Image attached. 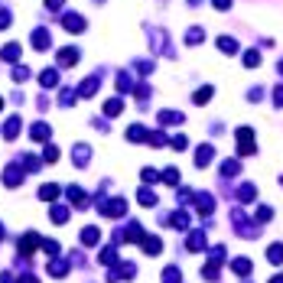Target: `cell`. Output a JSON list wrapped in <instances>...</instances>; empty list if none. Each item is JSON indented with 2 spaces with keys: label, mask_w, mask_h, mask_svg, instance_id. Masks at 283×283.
Listing matches in <instances>:
<instances>
[{
  "label": "cell",
  "mask_w": 283,
  "mask_h": 283,
  "mask_svg": "<svg viewBox=\"0 0 283 283\" xmlns=\"http://www.w3.org/2000/svg\"><path fill=\"white\" fill-rule=\"evenodd\" d=\"M39 85H43V88H55V85H59V72H55V68H46L43 75H39Z\"/></svg>",
  "instance_id": "obj_19"
},
{
  "label": "cell",
  "mask_w": 283,
  "mask_h": 283,
  "mask_svg": "<svg viewBox=\"0 0 283 283\" xmlns=\"http://www.w3.org/2000/svg\"><path fill=\"white\" fill-rule=\"evenodd\" d=\"M202 39H205V30H202V26H192V30L185 33V43H189V46H199Z\"/></svg>",
  "instance_id": "obj_25"
},
{
  "label": "cell",
  "mask_w": 283,
  "mask_h": 283,
  "mask_svg": "<svg viewBox=\"0 0 283 283\" xmlns=\"http://www.w3.org/2000/svg\"><path fill=\"white\" fill-rule=\"evenodd\" d=\"M72 156H75V166H88V156H91L88 143H78L75 150H72Z\"/></svg>",
  "instance_id": "obj_15"
},
{
  "label": "cell",
  "mask_w": 283,
  "mask_h": 283,
  "mask_svg": "<svg viewBox=\"0 0 283 283\" xmlns=\"http://www.w3.org/2000/svg\"><path fill=\"white\" fill-rule=\"evenodd\" d=\"M49 43H52V39H49V33H46V30H36V33H33V49H39V52H43V49H49Z\"/></svg>",
  "instance_id": "obj_18"
},
{
  "label": "cell",
  "mask_w": 283,
  "mask_h": 283,
  "mask_svg": "<svg viewBox=\"0 0 283 283\" xmlns=\"http://www.w3.org/2000/svg\"><path fill=\"white\" fill-rule=\"evenodd\" d=\"M277 68H280V75H283V59H280V66H277Z\"/></svg>",
  "instance_id": "obj_60"
},
{
  "label": "cell",
  "mask_w": 283,
  "mask_h": 283,
  "mask_svg": "<svg viewBox=\"0 0 283 283\" xmlns=\"http://www.w3.org/2000/svg\"><path fill=\"white\" fill-rule=\"evenodd\" d=\"M147 133H150V131H147L143 124H131V127H127V140H131V143H143V140H147Z\"/></svg>",
  "instance_id": "obj_13"
},
{
  "label": "cell",
  "mask_w": 283,
  "mask_h": 283,
  "mask_svg": "<svg viewBox=\"0 0 283 283\" xmlns=\"http://www.w3.org/2000/svg\"><path fill=\"white\" fill-rule=\"evenodd\" d=\"M68 199H72L78 208H85V205H88V196L82 192V189H78V185H68Z\"/></svg>",
  "instance_id": "obj_24"
},
{
  "label": "cell",
  "mask_w": 283,
  "mask_h": 283,
  "mask_svg": "<svg viewBox=\"0 0 283 283\" xmlns=\"http://www.w3.org/2000/svg\"><path fill=\"white\" fill-rule=\"evenodd\" d=\"M169 221H173V225H176L179 231H185V228H189V215H185V212H176V215L169 218Z\"/></svg>",
  "instance_id": "obj_39"
},
{
  "label": "cell",
  "mask_w": 283,
  "mask_h": 283,
  "mask_svg": "<svg viewBox=\"0 0 283 283\" xmlns=\"http://www.w3.org/2000/svg\"><path fill=\"white\" fill-rule=\"evenodd\" d=\"M98 241H101L98 228H85V231H82V244H98Z\"/></svg>",
  "instance_id": "obj_34"
},
{
  "label": "cell",
  "mask_w": 283,
  "mask_h": 283,
  "mask_svg": "<svg viewBox=\"0 0 283 283\" xmlns=\"http://www.w3.org/2000/svg\"><path fill=\"white\" fill-rule=\"evenodd\" d=\"M212 160H215V147H208V143H202V147L196 150V166H199V169H205V166L212 163Z\"/></svg>",
  "instance_id": "obj_8"
},
{
  "label": "cell",
  "mask_w": 283,
  "mask_h": 283,
  "mask_svg": "<svg viewBox=\"0 0 283 283\" xmlns=\"http://www.w3.org/2000/svg\"><path fill=\"white\" fill-rule=\"evenodd\" d=\"M215 10H231V0H212Z\"/></svg>",
  "instance_id": "obj_53"
},
{
  "label": "cell",
  "mask_w": 283,
  "mask_h": 283,
  "mask_svg": "<svg viewBox=\"0 0 283 283\" xmlns=\"http://www.w3.org/2000/svg\"><path fill=\"white\" fill-rule=\"evenodd\" d=\"M59 160V150L55 147H46V163H55Z\"/></svg>",
  "instance_id": "obj_51"
},
{
  "label": "cell",
  "mask_w": 283,
  "mask_h": 283,
  "mask_svg": "<svg viewBox=\"0 0 283 283\" xmlns=\"http://www.w3.org/2000/svg\"><path fill=\"white\" fill-rule=\"evenodd\" d=\"M137 202H140V205H156V192H153V189H147V185H143L140 192H137Z\"/></svg>",
  "instance_id": "obj_27"
},
{
  "label": "cell",
  "mask_w": 283,
  "mask_h": 283,
  "mask_svg": "<svg viewBox=\"0 0 283 283\" xmlns=\"http://www.w3.org/2000/svg\"><path fill=\"white\" fill-rule=\"evenodd\" d=\"M241 62H244V68H257L261 66V52L257 49H248V52L241 55Z\"/></svg>",
  "instance_id": "obj_22"
},
{
  "label": "cell",
  "mask_w": 283,
  "mask_h": 283,
  "mask_svg": "<svg viewBox=\"0 0 283 283\" xmlns=\"http://www.w3.org/2000/svg\"><path fill=\"white\" fill-rule=\"evenodd\" d=\"M101 264H114V248H104V250H101Z\"/></svg>",
  "instance_id": "obj_48"
},
{
  "label": "cell",
  "mask_w": 283,
  "mask_h": 283,
  "mask_svg": "<svg viewBox=\"0 0 283 283\" xmlns=\"http://www.w3.org/2000/svg\"><path fill=\"white\" fill-rule=\"evenodd\" d=\"M137 98L147 101V98H150V88H147V85H137Z\"/></svg>",
  "instance_id": "obj_56"
},
{
  "label": "cell",
  "mask_w": 283,
  "mask_h": 283,
  "mask_svg": "<svg viewBox=\"0 0 283 283\" xmlns=\"http://www.w3.org/2000/svg\"><path fill=\"white\" fill-rule=\"evenodd\" d=\"M147 36H150V43L156 52H163V55H173V46H169V39H166L163 30H153V26H147Z\"/></svg>",
  "instance_id": "obj_3"
},
{
  "label": "cell",
  "mask_w": 283,
  "mask_h": 283,
  "mask_svg": "<svg viewBox=\"0 0 283 283\" xmlns=\"http://www.w3.org/2000/svg\"><path fill=\"white\" fill-rule=\"evenodd\" d=\"M254 218H257V225H264V221H270V218H273V208L270 205H261L257 212H254Z\"/></svg>",
  "instance_id": "obj_37"
},
{
  "label": "cell",
  "mask_w": 283,
  "mask_h": 283,
  "mask_svg": "<svg viewBox=\"0 0 283 283\" xmlns=\"http://www.w3.org/2000/svg\"><path fill=\"white\" fill-rule=\"evenodd\" d=\"M267 261H270L273 267H280L283 264V244H270V248H267Z\"/></svg>",
  "instance_id": "obj_21"
},
{
  "label": "cell",
  "mask_w": 283,
  "mask_h": 283,
  "mask_svg": "<svg viewBox=\"0 0 283 283\" xmlns=\"http://www.w3.org/2000/svg\"><path fill=\"white\" fill-rule=\"evenodd\" d=\"M238 199H241V202H254V199H257V189H254L250 183H244L238 189Z\"/></svg>",
  "instance_id": "obj_29"
},
{
  "label": "cell",
  "mask_w": 283,
  "mask_h": 283,
  "mask_svg": "<svg viewBox=\"0 0 283 283\" xmlns=\"http://www.w3.org/2000/svg\"><path fill=\"white\" fill-rule=\"evenodd\" d=\"M23 173H26L23 166L10 163V166H7V173H3V183H7V185H10V189H13V185H20V183H23Z\"/></svg>",
  "instance_id": "obj_9"
},
{
  "label": "cell",
  "mask_w": 283,
  "mask_h": 283,
  "mask_svg": "<svg viewBox=\"0 0 283 283\" xmlns=\"http://www.w3.org/2000/svg\"><path fill=\"white\" fill-rule=\"evenodd\" d=\"M215 46H218L225 55H234V52H238V39H234V36H218Z\"/></svg>",
  "instance_id": "obj_14"
},
{
  "label": "cell",
  "mask_w": 283,
  "mask_h": 283,
  "mask_svg": "<svg viewBox=\"0 0 283 283\" xmlns=\"http://www.w3.org/2000/svg\"><path fill=\"white\" fill-rule=\"evenodd\" d=\"M43 250L46 254H59V244L55 241H43Z\"/></svg>",
  "instance_id": "obj_52"
},
{
  "label": "cell",
  "mask_w": 283,
  "mask_h": 283,
  "mask_svg": "<svg viewBox=\"0 0 283 283\" xmlns=\"http://www.w3.org/2000/svg\"><path fill=\"white\" fill-rule=\"evenodd\" d=\"M75 98H78L75 91H68V88H66V91L59 95V104H62V108H72V101H75Z\"/></svg>",
  "instance_id": "obj_40"
},
{
  "label": "cell",
  "mask_w": 283,
  "mask_h": 283,
  "mask_svg": "<svg viewBox=\"0 0 283 283\" xmlns=\"http://www.w3.org/2000/svg\"><path fill=\"white\" fill-rule=\"evenodd\" d=\"M196 208L199 212H202V215H212V212H215V196H208V192H196Z\"/></svg>",
  "instance_id": "obj_7"
},
{
  "label": "cell",
  "mask_w": 283,
  "mask_h": 283,
  "mask_svg": "<svg viewBox=\"0 0 283 283\" xmlns=\"http://www.w3.org/2000/svg\"><path fill=\"white\" fill-rule=\"evenodd\" d=\"M20 283H36V277H23V280Z\"/></svg>",
  "instance_id": "obj_58"
},
{
  "label": "cell",
  "mask_w": 283,
  "mask_h": 283,
  "mask_svg": "<svg viewBox=\"0 0 283 283\" xmlns=\"http://www.w3.org/2000/svg\"><path fill=\"white\" fill-rule=\"evenodd\" d=\"M49 218H52L55 225H62V221H68V208H62V205H52V212H49Z\"/></svg>",
  "instance_id": "obj_33"
},
{
  "label": "cell",
  "mask_w": 283,
  "mask_h": 283,
  "mask_svg": "<svg viewBox=\"0 0 283 283\" xmlns=\"http://www.w3.org/2000/svg\"><path fill=\"white\" fill-rule=\"evenodd\" d=\"M270 283H283V273H277V277H273V280Z\"/></svg>",
  "instance_id": "obj_59"
},
{
  "label": "cell",
  "mask_w": 283,
  "mask_h": 283,
  "mask_svg": "<svg viewBox=\"0 0 283 283\" xmlns=\"http://www.w3.org/2000/svg\"><path fill=\"white\" fill-rule=\"evenodd\" d=\"M30 137H33L36 143H46V140H49V137H52V127L39 120V124H33V131H30Z\"/></svg>",
  "instance_id": "obj_10"
},
{
  "label": "cell",
  "mask_w": 283,
  "mask_h": 283,
  "mask_svg": "<svg viewBox=\"0 0 283 283\" xmlns=\"http://www.w3.org/2000/svg\"><path fill=\"white\" fill-rule=\"evenodd\" d=\"M62 26L68 33H85V17L82 13H62Z\"/></svg>",
  "instance_id": "obj_5"
},
{
  "label": "cell",
  "mask_w": 283,
  "mask_h": 283,
  "mask_svg": "<svg viewBox=\"0 0 283 283\" xmlns=\"http://www.w3.org/2000/svg\"><path fill=\"white\" fill-rule=\"evenodd\" d=\"M143 183H160V173H156V169H143Z\"/></svg>",
  "instance_id": "obj_47"
},
{
  "label": "cell",
  "mask_w": 283,
  "mask_h": 283,
  "mask_svg": "<svg viewBox=\"0 0 283 283\" xmlns=\"http://www.w3.org/2000/svg\"><path fill=\"white\" fill-rule=\"evenodd\" d=\"M185 248H189V250H202V248H205V234H202V231H192L189 241H185Z\"/></svg>",
  "instance_id": "obj_23"
},
{
  "label": "cell",
  "mask_w": 283,
  "mask_h": 283,
  "mask_svg": "<svg viewBox=\"0 0 283 283\" xmlns=\"http://www.w3.org/2000/svg\"><path fill=\"white\" fill-rule=\"evenodd\" d=\"M273 104H277V108H283V85L273 88Z\"/></svg>",
  "instance_id": "obj_49"
},
{
  "label": "cell",
  "mask_w": 283,
  "mask_h": 283,
  "mask_svg": "<svg viewBox=\"0 0 283 283\" xmlns=\"http://www.w3.org/2000/svg\"><path fill=\"white\" fill-rule=\"evenodd\" d=\"M231 225L238 228L241 238H257V228H254V225L248 221V215H244L241 208H234V212H231Z\"/></svg>",
  "instance_id": "obj_1"
},
{
  "label": "cell",
  "mask_w": 283,
  "mask_h": 283,
  "mask_svg": "<svg viewBox=\"0 0 283 283\" xmlns=\"http://www.w3.org/2000/svg\"><path fill=\"white\" fill-rule=\"evenodd\" d=\"M78 59H82V52H78L75 46H66V49H59V66H62V68L78 66Z\"/></svg>",
  "instance_id": "obj_6"
},
{
  "label": "cell",
  "mask_w": 283,
  "mask_h": 283,
  "mask_svg": "<svg viewBox=\"0 0 283 283\" xmlns=\"http://www.w3.org/2000/svg\"><path fill=\"white\" fill-rule=\"evenodd\" d=\"M248 98H250V101H261V98H264V88H250Z\"/></svg>",
  "instance_id": "obj_55"
},
{
  "label": "cell",
  "mask_w": 283,
  "mask_h": 283,
  "mask_svg": "<svg viewBox=\"0 0 283 283\" xmlns=\"http://www.w3.org/2000/svg\"><path fill=\"white\" fill-rule=\"evenodd\" d=\"M20 43H7L3 46V59H7V62H17V59H20Z\"/></svg>",
  "instance_id": "obj_26"
},
{
  "label": "cell",
  "mask_w": 283,
  "mask_h": 283,
  "mask_svg": "<svg viewBox=\"0 0 283 283\" xmlns=\"http://www.w3.org/2000/svg\"><path fill=\"white\" fill-rule=\"evenodd\" d=\"M0 238H3V225H0Z\"/></svg>",
  "instance_id": "obj_61"
},
{
  "label": "cell",
  "mask_w": 283,
  "mask_h": 283,
  "mask_svg": "<svg viewBox=\"0 0 283 283\" xmlns=\"http://www.w3.org/2000/svg\"><path fill=\"white\" fill-rule=\"evenodd\" d=\"M55 196H59V185H43V189H39V199H49V202H52Z\"/></svg>",
  "instance_id": "obj_41"
},
{
  "label": "cell",
  "mask_w": 283,
  "mask_h": 283,
  "mask_svg": "<svg viewBox=\"0 0 283 283\" xmlns=\"http://www.w3.org/2000/svg\"><path fill=\"white\" fill-rule=\"evenodd\" d=\"M185 147H189V137H185V133H176V137H173V150H185Z\"/></svg>",
  "instance_id": "obj_45"
},
{
  "label": "cell",
  "mask_w": 283,
  "mask_h": 283,
  "mask_svg": "<svg viewBox=\"0 0 283 283\" xmlns=\"http://www.w3.org/2000/svg\"><path fill=\"white\" fill-rule=\"evenodd\" d=\"M66 270H68V264H66V261H55V264H49V273H52V277H62Z\"/></svg>",
  "instance_id": "obj_43"
},
{
  "label": "cell",
  "mask_w": 283,
  "mask_h": 283,
  "mask_svg": "<svg viewBox=\"0 0 283 283\" xmlns=\"http://www.w3.org/2000/svg\"><path fill=\"white\" fill-rule=\"evenodd\" d=\"M133 68H137V72H143V75H147V72H153V62H133Z\"/></svg>",
  "instance_id": "obj_50"
},
{
  "label": "cell",
  "mask_w": 283,
  "mask_h": 283,
  "mask_svg": "<svg viewBox=\"0 0 283 283\" xmlns=\"http://www.w3.org/2000/svg\"><path fill=\"white\" fill-rule=\"evenodd\" d=\"M147 143H150V147H163V143H166V133H160V131H156V133H147Z\"/></svg>",
  "instance_id": "obj_42"
},
{
  "label": "cell",
  "mask_w": 283,
  "mask_h": 283,
  "mask_svg": "<svg viewBox=\"0 0 283 283\" xmlns=\"http://www.w3.org/2000/svg\"><path fill=\"white\" fill-rule=\"evenodd\" d=\"M140 244H143L147 254H160V250H163V241H160V238H143Z\"/></svg>",
  "instance_id": "obj_30"
},
{
  "label": "cell",
  "mask_w": 283,
  "mask_h": 283,
  "mask_svg": "<svg viewBox=\"0 0 283 283\" xmlns=\"http://www.w3.org/2000/svg\"><path fill=\"white\" fill-rule=\"evenodd\" d=\"M225 254H228V250L221 248V244H215V248L208 250V257H212V264H225Z\"/></svg>",
  "instance_id": "obj_38"
},
{
  "label": "cell",
  "mask_w": 283,
  "mask_h": 283,
  "mask_svg": "<svg viewBox=\"0 0 283 283\" xmlns=\"http://www.w3.org/2000/svg\"><path fill=\"white\" fill-rule=\"evenodd\" d=\"M98 85H101V82H98L95 75H91V78H85V82H82V88H78L75 95H78V98H91V95L98 91Z\"/></svg>",
  "instance_id": "obj_12"
},
{
  "label": "cell",
  "mask_w": 283,
  "mask_h": 283,
  "mask_svg": "<svg viewBox=\"0 0 283 283\" xmlns=\"http://www.w3.org/2000/svg\"><path fill=\"white\" fill-rule=\"evenodd\" d=\"M120 111H124V98H111V101H104V114H108V117H117Z\"/></svg>",
  "instance_id": "obj_17"
},
{
  "label": "cell",
  "mask_w": 283,
  "mask_h": 283,
  "mask_svg": "<svg viewBox=\"0 0 283 283\" xmlns=\"http://www.w3.org/2000/svg\"><path fill=\"white\" fill-rule=\"evenodd\" d=\"M185 114L183 111H160V124H183Z\"/></svg>",
  "instance_id": "obj_16"
},
{
  "label": "cell",
  "mask_w": 283,
  "mask_h": 283,
  "mask_svg": "<svg viewBox=\"0 0 283 283\" xmlns=\"http://www.w3.org/2000/svg\"><path fill=\"white\" fill-rule=\"evenodd\" d=\"M26 78H30V68H26V66L13 68V82H26Z\"/></svg>",
  "instance_id": "obj_44"
},
{
  "label": "cell",
  "mask_w": 283,
  "mask_h": 283,
  "mask_svg": "<svg viewBox=\"0 0 283 283\" xmlns=\"http://www.w3.org/2000/svg\"><path fill=\"white\" fill-rule=\"evenodd\" d=\"M20 131H23V120L13 114V117L3 124V137H7V140H17V133H20Z\"/></svg>",
  "instance_id": "obj_11"
},
{
  "label": "cell",
  "mask_w": 283,
  "mask_h": 283,
  "mask_svg": "<svg viewBox=\"0 0 283 283\" xmlns=\"http://www.w3.org/2000/svg\"><path fill=\"white\" fill-rule=\"evenodd\" d=\"M231 270L238 273V277H248V273H250V261H248V257H234V261H231Z\"/></svg>",
  "instance_id": "obj_20"
},
{
  "label": "cell",
  "mask_w": 283,
  "mask_h": 283,
  "mask_svg": "<svg viewBox=\"0 0 283 283\" xmlns=\"http://www.w3.org/2000/svg\"><path fill=\"white\" fill-rule=\"evenodd\" d=\"M163 283H183V273H179V267H166V270H163Z\"/></svg>",
  "instance_id": "obj_36"
},
{
  "label": "cell",
  "mask_w": 283,
  "mask_h": 283,
  "mask_svg": "<svg viewBox=\"0 0 283 283\" xmlns=\"http://www.w3.org/2000/svg\"><path fill=\"white\" fill-rule=\"evenodd\" d=\"M234 137H238V156H254V131L250 127H238Z\"/></svg>",
  "instance_id": "obj_2"
},
{
  "label": "cell",
  "mask_w": 283,
  "mask_h": 283,
  "mask_svg": "<svg viewBox=\"0 0 283 283\" xmlns=\"http://www.w3.org/2000/svg\"><path fill=\"white\" fill-rule=\"evenodd\" d=\"M98 205H101L98 212H101V215H108V218H120L124 212H127V202H124V199H111V202H104V199H101Z\"/></svg>",
  "instance_id": "obj_4"
},
{
  "label": "cell",
  "mask_w": 283,
  "mask_h": 283,
  "mask_svg": "<svg viewBox=\"0 0 283 283\" xmlns=\"http://www.w3.org/2000/svg\"><path fill=\"white\" fill-rule=\"evenodd\" d=\"M202 277H205V280H215V277H218V264H205V267H202Z\"/></svg>",
  "instance_id": "obj_46"
},
{
  "label": "cell",
  "mask_w": 283,
  "mask_h": 283,
  "mask_svg": "<svg viewBox=\"0 0 283 283\" xmlns=\"http://www.w3.org/2000/svg\"><path fill=\"white\" fill-rule=\"evenodd\" d=\"M131 88H133V78L127 75V72H120V75H117V91H120V95H127Z\"/></svg>",
  "instance_id": "obj_31"
},
{
  "label": "cell",
  "mask_w": 283,
  "mask_h": 283,
  "mask_svg": "<svg viewBox=\"0 0 283 283\" xmlns=\"http://www.w3.org/2000/svg\"><path fill=\"white\" fill-rule=\"evenodd\" d=\"M0 111H3V98H0Z\"/></svg>",
  "instance_id": "obj_62"
},
{
  "label": "cell",
  "mask_w": 283,
  "mask_h": 283,
  "mask_svg": "<svg viewBox=\"0 0 283 283\" xmlns=\"http://www.w3.org/2000/svg\"><path fill=\"white\" fill-rule=\"evenodd\" d=\"M10 26V10H0V30H7Z\"/></svg>",
  "instance_id": "obj_54"
},
{
  "label": "cell",
  "mask_w": 283,
  "mask_h": 283,
  "mask_svg": "<svg viewBox=\"0 0 283 283\" xmlns=\"http://www.w3.org/2000/svg\"><path fill=\"white\" fill-rule=\"evenodd\" d=\"M212 95H215V88L205 85V88H199L196 95H192V101H196V104H205V101H212Z\"/></svg>",
  "instance_id": "obj_28"
},
{
  "label": "cell",
  "mask_w": 283,
  "mask_h": 283,
  "mask_svg": "<svg viewBox=\"0 0 283 283\" xmlns=\"http://www.w3.org/2000/svg\"><path fill=\"white\" fill-rule=\"evenodd\" d=\"M160 179L169 183V185H176V183H179V169H176V166H166L163 173H160Z\"/></svg>",
  "instance_id": "obj_32"
},
{
  "label": "cell",
  "mask_w": 283,
  "mask_h": 283,
  "mask_svg": "<svg viewBox=\"0 0 283 283\" xmlns=\"http://www.w3.org/2000/svg\"><path fill=\"white\" fill-rule=\"evenodd\" d=\"M46 7H49V10H59V7H62V0H46Z\"/></svg>",
  "instance_id": "obj_57"
},
{
  "label": "cell",
  "mask_w": 283,
  "mask_h": 283,
  "mask_svg": "<svg viewBox=\"0 0 283 283\" xmlns=\"http://www.w3.org/2000/svg\"><path fill=\"white\" fill-rule=\"evenodd\" d=\"M238 173H241L238 160H225V163H221V176H238Z\"/></svg>",
  "instance_id": "obj_35"
}]
</instances>
